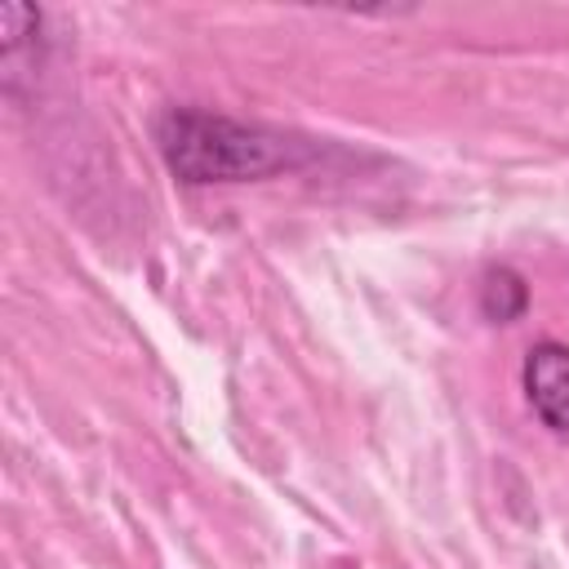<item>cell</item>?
<instances>
[{
	"label": "cell",
	"instance_id": "obj_2",
	"mask_svg": "<svg viewBox=\"0 0 569 569\" xmlns=\"http://www.w3.org/2000/svg\"><path fill=\"white\" fill-rule=\"evenodd\" d=\"M525 396L542 427L569 436V347L565 342H533L525 356Z\"/></svg>",
	"mask_w": 569,
	"mask_h": 569
},
{
	"label": "cell",
	"instance_id": "obj_1",
	"mask_svg": "<svg viewBox=\"0 0 569 569\" xmlns=\"http://www.w3.org/2000/svg\"><path fill=\"white\" fill-rule=\"evenodd\" d=\"M160 156L169 173L187 187H209V182H249L267 178L280 169H298L302 160L316 156L307 138L267 129V124H244L231 116L196 111V107H173L156 124Z\"/></svg>",
	"mask_w": 569,
	"mask_h": 569
},
{
	"label": "cell",
	"instance_id": "obj_3",
	"mask_svg": "<svg viewBox=\"0 0 569 569\" xmlns=\"http://www.w3.org/2000/svg\"><path fill=\"white\" fill-rule=\"evenodd\" d=\"M529 307V284L511 271V267H493L480 284V311L493 320V325H507L516 320L520 311Z\"/></svg>",
	"mask_w": 569,
	"mask_h": 569
}]
</instances>
